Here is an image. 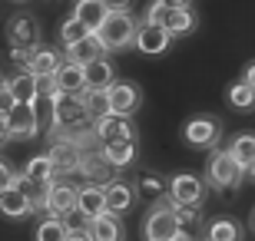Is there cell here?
<instances>
[{"label": "cell", "mask_w": 255, "mask_h": 241, "mask_svg": "<svg viewBox=\"0 0 255 241\" xmlns=\"http://www.w3.org/2000/svg\"><path fill=\"white\" fill-rule=\"evenodd\" d=\"M103 156H106V162L120 172V168H129L132 162H136V136H123V139H110V142H103Z\"/></svg>", "instance_id": "13"}, {"label": "cell", "mask_w": 255, "mask_h": 241, "mask_svg": "<svg viewBox=\"0 0 255 241\" xmlns=\"http://www.w3.org/2000/svg\"><path fill=\"white\" fill-rule=\"evenodd\" d=\"M159 3H166L169 10H176V7H189L192 0H159Z\"/></svg>", "instance_id": "36"}, {"label": "cell", "mask_w": 255, "mask_h": 241, "mask_svg": "<svg viewBox=\"0 0 255 241\" xmlns=\"http://www.w3.org/2000/svg\"><path fill=\"white\" fill-rule=\"evenodd\" d=\"M17 3H20V0H17Z\"/></svg>", "instance_id": "40"}, {"label": "cell", "mask_w": 255, "mask_h": 241, "mask_svg": "<svg viewBox=\"0 0 255 241\" xmlns=\"http://www.w3.org/2000/svg\"><path fill=\"white\" fill-rule=\"evenodd\" d=\"M242 80H246V83H252V86H255V63H249V66H246V76H242Z\"/></svg>", "instance_id": "37"}, {"label": "cell", "mask_w": 255, "mask_h": 241, "mask_svg": "<svg viewBox=\"0 0 255 241\" xmlns=\"http://www.w3.org/2000/svg\"><path fill=\"white\" fill-rule=\"evenodd\" d=\"M249 168L239 162L229 149H212L206 159V182L209 188H216V192H229V188H236L239 182H242V175H246Z\"/></svg>", "instance_id": "2"}, {"label": "cell", "mask_w": 255, "mask_h": 241, "mask_svg": "<svg viewBox=\"0 0 255 241\" xmlns=\"http://www.w3.org/2000/svg\"><path fill=\"white\" fill-rule=\"evenodd\" d=\"M73 17H80L86 23V27L93 30H100L106 23V17H110V7H106L103 0H76V7H73Z\"/></svg>", "instance_id": "25"}, {"label": "cell", "mask_w": 255, "mask_h": 241, "mask_svg": "<svg viewBox=\"0 0 255 241\" xmlns=\"http://www.w3.org/2000/svg\"><path fill=\"white\" fill-rule=\"evenodd\" d=\"M202 235L212 238V241H236V238H242V232H239V225L232 222V218H212V222H206Z\"/></svg>", "instance_id": "31"}, {"label": "cell", "mask_w": 255, "mask_h": 241, "mask_svg": "<svg viewBox=\"0 0 255 241\" xmlns=\"http://www.w3.org/2000/svg\"><path fill=\"white\" fill-rule=\"evenodd\" d=\"M229 152H232V156L249 168V162L255 159V132H239L236 139L229 142Z\"/></svg>", "instance_id": "34"}, {"label": "cell", "mask_w": 255, "mask_h": 241, "mask_svg": "<svg viewBox=\"0 0 255 241\" xmlns=\"http://www.w3.org/2000/svg\"><path fill=\"white\" fill-rule=\"evenodd\" d=\"M0 122H3V142L37 139L43 132V119L37 112V102H17L13 109L0 112Z\"/></svg>", "instance_id": "3"}, {"label": "cell", "mask_w": 255, "mask_h": 241, "mask_svg": "<svg viewBox=\"0 0 255 241\" xmlns=\"http://www.w3.org/2000/svg\"><path fill=\"white\" fill-rule=\"evenodd\" d=\"M7 43L10 47H40V27L30 13H13L7 20Z\"/></svg>", "instance_id": "11"}, {"label": "cell", "mask_w": 255, "mask_h": 241, "mask_svg": "<svg viewBox=\"0 0 255 241\" xmlns=\"http://www.w3.org/2000/svg\"><path fill=\"white\" fill-rule=\"evenodd\" d=\"M76 198H80V185H73V182H66L63 175H57L47 185L43 212H47V215H66L70 208H76Z\"/></svg>", "instance_id": "8"}, {"label": "cell", "mask_w": 255, "mask_h": 241, "mask_svg": "<svg viewBox=\"0 0 255 241\" xmlns=\"http://www.w3.org/2000/svg\"><path fill=\"white\" fill-rule=\"evenodd\" d=\"M83 66H86V86H93V89H110V86L116 83V70H113V63L106 60V53L96 56V60H90V63H83Z\"/></svg>", "instance_id": "23"}, {"label": "cell", "mask_w": 255, "mask_h": 241, "mask_svg": "<svg viewBox=\"0 0 255 241\" xmlns=\"http://www.w3.org/2000/svg\"><path fill=\"white\" fill-rule=\"evenodd\" d=\"M23 175H27V182H33V185H50V182L57 178V165H53L50 152L27 159V165H23Z\"/></svg>", "instance_id": "24"}, {"label": "cell", "mask_w": 255, "mask_h": 241, "mask_svg": "<svg viewBox=\"0 0 255 241\" xmlns=\"http://www.w3.org/2000/svg\"><path fill=\"white\" fill-rule=\"evenodd\" d=\"M96 126V136H100V146L110 139H123V136H136L132 129V116H120V112H106L93 122Z\"/></svg>", "instance_id": "14"}, {"label": "cell", "mask_w": 255, "mask_h": 241, "mask_svg": "<svg viewBox=\"0 0 255 241\" xmlns=\"http://www.w3.org/2000/svg\"><path fill=\"white\" fill-rule=\"evenodd\" d=\"M182 136L192 149H216L222 139V126L212 116H192L186 126H182Z\"/></svg>", "instance_id": "7"}, {"label": "cell", "mask_w": 255, "mask_h": 241, "mask_svg": "<svg viewBox=\"0 0 255 241\" xmlns=\"http://www.w3.org/2000/svg\"><path fill=\"white\" fill-rule=\"evenodd\" d=\"M63 60H66V53H57L53 47H37V50H33V56H30L27 70L33 76H53L60 66H63Z\"/></svg>", "instance_id": "20"}, {"label": "cell", "mask_w": 255, "mask_h": 241, "mask_svg": "<svg viewBox=\"0 0 255 241\" xmlns=\"http://www.w3.org/2000/svg\"><path fill=\"white\" fill-rule=\"evenodd\" d=\"M103 53H106V47H103V40H100V33H90L80 43L66 47V56L76 60V63H90V60H96V56H103Z\"/></svg>", "instance_id": "26"}, {"label": "cell", "mask_w": 255, "mask_h": 241, "mask_svg": "<svg viewBox=\"0 0 255 241\" xmlns=\"http://www.w3.org/2000/svg\"><path fill=\"white\" fill-rule=\"evenodd\" d=\"M110 172H116L110 162H106L103 149H86L83 152V162H80V175L86 178V182H110Z\"/></svg>", "instance_id": "16"}, {"label": "cell", "mask_w": 255, "mask_h": 241, "mask_svg": "<svg viewBox=\"0 0 255 241\" xmlns=\"http://www.w3.org/2000/svg\"><path fill=\"white\" fill-rule=\"evenodd\" d=\"M37 238L40 241H66V225H63V215H47L43 222L37 225Z\"/></svg>", "instance_id": "33"}, {"label": "cell", "mask_w": 255, "mask_h": 241, "mask_svg": "<svg viewBox=\"0 0 255 241\" xmlns=\"http://www.w3.org/2000/svg\"><path fill=\"white\" fill-rule=\"evenodd\" d=\"M206 192H209V182L192 175V172H179V175L169 178V198L176 205H202Z\"/></svg>", "instance_id": "6"}, {"label": "cell", "mask_w": 255, "mask_h": 241, "mask_svg": "<svg viewBox=\"0 0 255 241\" xmlns=\"http://www.w3.org/2000/svg\"><path fill=\"white\" fill-rule=\"evenodd\" d=\"M226 96H229V106H232L236 112H252V109H255V86L246 83V80L232 83Z\"/></svg>", "instance_id": "28"}, {"label": "cell", "mask_w": 255, "mask_h": 241, "mask_svg": "<svg viewBox=\"0 0 255 241\" xmlns=\"http://www.w3.org/2000/svg\"><path fill=\"white\" fill-rule=\"evenodd\" d=\"M76 208H83L90 218L103 215L110 205H106V182H86L80 185V198H76Z\"/></svg>", "instance_id": "18"}, {"label": "cell", "mask_w": 255, "mask_h": 241, "mask_svg": "<svg viewBox=\"0 0 255 241\" xmlns=\"http://www.w3.org/2000/svg\"><path fill=\"white\" fill-rule=\"evenodd\" d=\"M110 10H129L132 7V0H103Z\"/></svg>", "instance_id": "35"}, {"label": "cell", "mask_w": 255, "mask_h": 241, "mask_svg": "<svg viewBox=\"0 0 255 241\" xmlns=\"http://www.w3.org/2000/svg\"><path fill=\"white\" fill-rule=\"evenodd\" d=\"M10 89L17 96V102H37L40 99V76H33L30 70H17L13 76H7Z\"/></svg>", "instance_id": "22"}, {"label": "cell", "mask_w": 255, "mask_h": 241, "mask_svg": "<svg viewBox=\"0 0 255 241\" xmlns=\"http://www.w3.org/2000/svg\"><path fill=\"white\" fill-rule=\"evenodd\" d=\"M136 198H139V192L132 188V182H126V178H110L106 182V205H110V212L126 215L136 205Z\"/></svg>", "instance_id": "15"}, {"label": "cell", "mask_w": 255, "mask_h": 241, "mask_svg": "<svg viewBox=\"0 0 255 241\" xmlns=\"http://www.w3.org/2000/svg\"><path fill=\"white\" fill-rule=\"evenodd\" d=\"M136 192L146 195V198H159V195H169V178H162L159 172H139L136 178Z\"/></svg>", "instance_id": "30"}, {"label": "cell", "mask_w": 255, "mask_h": 241, "mask_svg": "<svg viewBox=\"0 0 255 241\" xmlns=\"http://www.w3.org/2000/svg\"><path fill=\"white\" fill-rule=\"evenodd\" d=\"M123 235H126V225H123V215L120 212L106 208L103 215L93 218V241H120Z\"/></svg>", "instance_id": "19"}, {"label": "cell", "mask_w": 255, "mask_h": 241, "mask_svg": "<svg viewBox=\"0 0 255 241\" xmlns=\"http://www.w3.org/2000/svg\"><path fill=\"white\" fill-rule=\"evenodd\" d=\"M142 102V89L136 83H126V80H116L110 86V112H120V116H136Z\"/></svg>", "instance_id": "12"}, {"label": "cell", "mask_w": 255, "mask_h": 241, "mask_svg": "<svg viewBox=\"0 0 255 241\" xmlns=\"http://www.w3.org/2000/svg\"><path fill=\"white\" fill-rule=\"evenodd\" d=\"M252 232H255V212H252Z\"/></svg>", "instance_id": "39"}, {"label": "cell", "mask_w": 255, "mask_h": 241, "mask_svg": "<svg viewBox=\"0 0 255 241\" xmlns=\"http://www.w3.org/2000/svg\"><path fill=\"white\" fill-rule=\"evenodd\" d=\"M0 212L10 222H20V218L37 212V202L27 192V185H10V188H0Z\"/></svg>", "instance_id": "9"}, {"label": "cell", "mask_w": 255, "mask_h": 241, "mask_svg": "<svg viewBox=\"0 0 255 241\" xmlns=\"http://www.w3.org/2000/svg\"><path fill=\"white\" fill-rule=\"evenodd\" d=\"M182 222H179V208L172 202L169 195H159V198H152L149 212L142 218V238L149 241H176L179 235Z\"/></svg>", "instance_id": "1"}, {"label": "cell", "mask_w": 255, "mask_h": 241, "mask_svg": "<svg viewBox=\"0 0 255 241\" xmlns=\"http://www.w3.org/2000/svg\"><path fill=\"white\" fill-rule=\"evenodd\" d=\"M136 30H139V20L132 17L129 10H110L106 23L96 33L103 40L106 53H123V50H129L136 43Z\"/></svg>", "instance_id": "4"}, {"label": "cell", "mask_w": 255, "mask_h": 241, "mask_svg": "<svg viewBox=\"0 0 255 241\" xmlns=\"http://www.w3.org/2000/svg\"><path fill=\"white\" fill-rule=\"evenodd\" d=\"M162 23H166V30H169L172 37L179 40V37H189V33H196L199 17H196V10H192V3H189V7H176V10H169Z\"/></svg>", "instance_id": "21"}, {"label": "cell", "mask_w": 255, "mask_h": 241, "mask_svg": "<svg viewBox=\"0 0 255 241\" xmlns=\"http://www.w3.org/2000/svg\"><path fill=\"white\" fill-rule=\"evenodd\" d=\"M80 102H83V109L90 119H100L110 112V89H93V86H86L83 93H80Z\"/></svg>", "instance_id": "27"}, {"label": "cell", "mask_w": 255, "mask_h": 241, "mask_svg": "<svg viewBox=\"0 0 255 241\" xmlns=\"http://www.w3.org/2000/svg\"><path fill=\"white\" fill-rule=\"evenodd\" d=\"M172 33L166 30V23H152V20H139V30H136V53L142 56H162L172 43Z\"/></svg>", "instance_id": "5"}, {"label": "cell", "mask_w": 255, "mask_h": 241, "mask_svg": "<svg viewBox=\"0 0 255 241\" xmlns=\"http://www.w3.org/2000/svg\"><path fill=\"white\" fill-rule=\"evenodd\" d=\"M50 159H53V165H57V175H73V172H80V162H83V146H76L73 139H53L50 142Z\"/></svg>", "instance_id": "10"}, {"label": "cell", "mask_w": 255, "mask_h": 241, "mask_svg": "<svg viewBox=\"0 0 255 241\" xmlns=\"http://www.w3.org/2000/svg\"><path fill=\"white\" fill-rule=\"evenodd\" d=\"M249 175L255 178V159H252V162H249Z\"/></svg>", "instance_id": "38"}, {"label": "cell", "mask_w": 255, "mask_h": 241, "mask_svg": "<svg viewBox=\"0 0 255 241\" xmlns=\"http://www.w3.org/2000/svg\"><path fill=\"white\" fill-rule=\"evenodd\" d=\"M90 33H93V30L86 27L80 17H73V13H70V17L60 23V43H63V50H66V47H73V43H80V40L90 37Z\"/></svg>", "instance_id": "32"}, {"label": "cell", "mask_w": 255, "mask_h": 241, "mask_svg": "<svg viewBox=\"0 0 255 241\" xmlns=\"http://www.w3.org/2000/svg\"><path fill=\"white\" fill-rule=\"evenodd\" d=\"M57 83H60V89H63V93L80 96V93L86 89V66L66 56V60H63V66L57 70Z\"/></svg>", "instance_id": "17"}, {"label": "cell", "mask_w": 255, "mask_h": 241, "mask_svg": "<svg viewBox=\"0 0 255 241\" xmlns=\"http://www.w3.org/2000/svg\"><path fill=\"white\" fill-rule=\"evenodd\" d=\"M63 225H66V235L70 238H93V218L83 208H70L63 215Z\"/></svg>", "instance_id": "29"}]
</instances>
